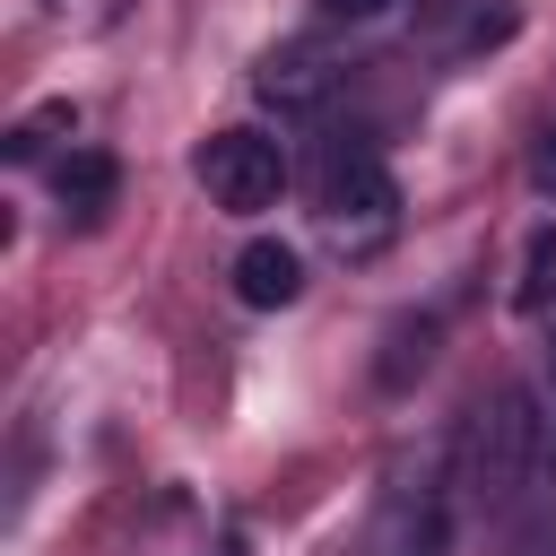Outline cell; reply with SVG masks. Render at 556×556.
<instances>
[{"label":"cell","mask_w":556,"mask_h":556,"mask_svg":"<svg viewBox=\"0 0 556 556\" xmlns=\"http://www.w3.org/2000/svg\"><path fill=\"white\" fill-rule=\"evenodd\" d=\"M391 0H321V17H348V26H365V17H382Z\"/></svg>","instance_id":"cell-12"},{"label":"cell","mask_w":556,"mask_h":556,"mask_svg":"<svg viewBox=\"0 0 556 556\" xmlns=\"http://www.w3.org/2000/svg\"><path fill=\"white\" fill-rule=\"evenodd\" d=\"M547 295H556V226L530 235V252H521V287H513V313H547Z\"/></svg>","instance_id":"cell-8"},{"label":"cell","mask_w":556,"mask_h":556,"mask_svg":"<svg viewBox=\"0 0 556 556\" xmlns=\"http://www.w3.org/2000/svg\"><path fill=\"white\" fill-rule=\"evenodd\" d=\"M321 235H330L348 261H365V252H382V243L400 235V182H391V165H382L374 148H339V156H330Z\"/></svg>","instance_id":"cell-1"},{"label":"cell","mask_w":556,"mask_h":556,"mask_svg":"<svg viewBox=\"0 0 556 556\" xmlns=\"http://www.w3.org/2000/svg\"><path fill=\"white\" fill-rule=\"evenodd\" d=\"M530 452H539V400L513 382V391H495V408H486L478 434H469V469H460L469 504H478V513H504V504L521 495V478H530Z\"/></svg>","instance_id":"cell-2"},{"label":"cell","mask_w":556,"mask_h":556,"mask_svg":"<svg viewBox=\"0 0 556 556\" xmlns=\"http://www.w3.org/2000/svg\"><path fill=\"white\" fill-rule=\"evenodd\" d=\"M52 130H78V113H70V104H35V113H26V122H17L9 139H0V148H9V165H35Z\"/></svg>","instance_id":"cell-9"},{"label":"cell","mask_w":556,"mask_h":556,"mask_svg":"<svg viewBox=\"0 0 556 556\" xmlns=\"http://www.w3.org/2000/svg\"><path fill=\"white\" fill-rule=\"evenodd\" d=\"M547 365H556V356H547Z\"/></svg>","instance_id":"cell-13"},{"label":"cell","mask_w":556,"mask_h":556,"mask_svg":"<svg viewBox=\"0 0 556 556\" xmlns=\"http://www.w3.org/2000/svg\"><path fill=\"white\" fill-rule=\"evenodd\" d=\"M235 295H243L252 313H278V304H295V295H304V261H295V243H278V235H252V243L235 252Z\"/></svg>","instance_id":"cell-6"},{"label":"cell","mask_w":556,"mask_h":556,"mask_svg":"<svg viewBox=\"0 0 556 556\" xmlns=\"http://www.w3.org/2000/svg\"><path fill=\"white\" fill-rule=\"evenodd\" d=\"M252 96L278 104V113H313V104L339 96V61H330L321 43H278V52L252 70Z\"/></svg>","instance_id":"cell-5"},{"label":"cell","mask_w":556,"mask_h":556,"mask_svg":"<svg viewBox=\"0 0 556 556\" xmlns=\"http://www.w3.org/2000/svg\"><path fill=\"white\" fill-rule=\"evenodd\" d=\"M426 356H434V321H426V313H417V321H391V356H382V382L400 391V382H408V365L426 374Z\"/></svg>","instance_id":"cell-10"},{"label":"cell","mask_w":556,"mask_h":556,"mask_svg":"<svg viewBox=\"0 0 556 556\" xmlns=\"http://www.w3.org/2000/svg\"><path fill=\"white\" fill-rule=\"evenodd\" d=\"M530 182L556 200V130H539V148H530Z\"/></svg>","instance_id":"cell-11"},{"label":"cell","mask_w":556,"mask_h":556,"mask_svg":"<svg viewBox=\"0 0 556 556\" xmlns=\"http://www.w3.org/2000/svg\"><path fill=\"white\" fill-rule=\"evenodd\" d=\"M452 452V443H443ZM443 452L391 486L382 521H374V556H443L452 547V495H443Z\"/></svg>","instance_id":"cell-4"},{"label":"cell","mask_w":556,"mask_h":556,"mask_svg":"<svg viewBox=\"0 0 556 556\" xmlns=\"http://www.w3.org/2000/svg\"><path fill=\"white\" fill-rule=\"evenodd\" d=\"M52 191H61V208H70L78 226H96V217L113 208V191H122V165H113L104 148H70V156L52 165Z\"/></svg>","instance_id":"cell-7"},{"label":"cell","mask_w":556,"mask_h":556,"mask_svg":"<svg viewBox=\"0 0 556 556\" xmlns=\"http://www.w3.org/2000/svg\"><path fill=\"white\" fill-rule=\"evenodd\" d=\"M200 182H208V200H217L226 217H261V208H278V191H287V148H278L269 130H217V139L200 148Z\"/></svg>","instance_id":"cell-3"}]
</instances>
